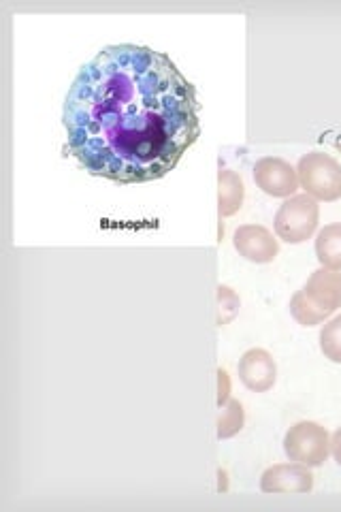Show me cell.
Listing matches in <instances>:
<instances>
[{
    "mask_svg": "<svg viewBox=\"0 0 341 512\" xmlns=\"http://www.w3.org/2000/svg\"><path fill=\"white\" fill-rule=\"evenodd\" d=\"M69 152L96 178H165L201 135L197 90L152 47L107 45L81 67L62 109Z\"/></svg>",
    "mask_w": 341,
    "mask_h": 512,
    "instance_id": "cell-1",
    "label": "cell"
},
{
    "mask_svg": "<svg viewBox=\"0 0 341 512\" xmlns=\"http://www.w3.org/2000/svg\"><path fill=\"white\" fill-rule=\"evenodd\" d=\"M299 184L316 201L333 203L341 199V165L331 154L310 152L297 163Z\"/></svg>",
    "mask_w": 341,
    "mask_h": 512,
    "instance_id": "cell-2",
    "label": "cell"
},
{
    "mask_svg": "<svg viewBox=\"0 0 341 512\" xmlns=\"http://www.w3.org/2000/svg\"><path fill=\"white\" fill-rule=\"evenodd\" d=\"M320 220V205L310 195L288 197L275 214V235L286 244H303L310 239Z\"/></svg>",
    "mask_w": 341,
    "mask_h": 512,
    "instance_id": "cell-3",
    "label": "cell"
},
{
    "mask_svg": "<svg viewBox=\"0 0 341 512\" xmlns=\"http://www.w3.org/2000/svg\"><path fill=\"white\" fill-rule=\"evenodd\" d=\"M284 453L290 461L303 463L307 468H320L331 455V436L327 427L314 421L292 425L284 436Z\"/></svg>",
    "mask_w": 341,
    "mask_h": 512,
    "instance_id": "cell-4",
    "label": "cell"
},
{
    "mask_svg": "<svg viewBox=\"0 0 341 512\" xmlns=\"http://www.w3.org/2000/svg\"><path fill=\"white\" fill-rule=\"evenodd\" d=\"M254 182L265 195L278 199L295 197L297 188H301L297 169L292 167L288 160L278 156H265L261 160H256Z\"/></svg>",
    "mask_w": 341,
    "mask_h": 512,
    "instance_id": "cell-5",
    "label": "cell"
},
{
    "mask_svg": "<svg viewBox=\"0 0 341 512\" xmlns=\"http://www.w3.org/2000/svg\"><path fill=\"white\" fill-rule=\"evenodd\" d=\"M301 291L305 301L312 306V310L322 320H327L341 308V271L320 267L307 278Z\"/></svg>",
    "mask_w": 341,
    "mask_h": 512,
    "instance_id": "cell-6",
    "label": "cell"
},
{
    "mask_svg": "<svg viewBox=\"0 0 341 512\" xmlns=\"http://www.w3.org/2000/svg\"><path fill=\"white\" fill-rule=\"evenodd\" d=\"M314 489V474L312 468L303 466V463L290 461V463H275L267 468L261 476V491L269 495L278 493H310Z\"/></svg>",
    "mask_w": 341,
    "mask_h": 512,
    "instance_id": "cell-7",
    "label": "cell"
},
{
    "mask_svg": "<svg viewBox=\"0 0 341 512\" xmlns=\"http://www.w3.org/2000/svg\"><path fill=\"white\" fill-rule=\"evenodd\" d=\"M233 246L239 256L258 265L275 261V256L280 252L278 239L261 224H243V227H239L233 235Z\"/></svg>",
    "mask_w": 341,
    "mask_h": 512,
    "instance_id": "cell-8",
    "label": "cell"
},
{
    "mask_svg": "<svg viewBox=\"0 0 341 512\" xmlns=\"http://www.w3.org/2000/svg\"><path fill=\"white\" fill-rule=\"evenodd\" d=\"M239 380L254 393H267L278 380V365L265 348H250L239 359Z\"/></svg>",
    "mask_w": 341,
    "mask_h": 512,
    "instance_id": "cell-9",
    "label": "cell"
},
{
    "mask_svg": "<svg viewBox=\"0 0 341 512\" xmlns=\"http://www.w3.org/2000/svg\"><path fill=\"white\" fill-rule=\"evenodd\" d=\"M246 197V186H243L241 175L233 169L218 171V212L220 216H235Z\"/></svg>",
    "mask_w": 341,
    "mask_h": 512,
    "instance_id": "cell-10",
    "label": "cell"
},
{
    "mask_svg": "<svg viewBox=\"0 0 341 512\" xmlns=\"http://www.w3.org/2000/svg\"><path fill=\"white\" fill-rule=\"evenodd\" d=\"M316 256L324 269L341 271V222L324 227L316 237Z\"/></svg>",
    "mask_w": 341,
    "mask_h": 512,
    "instance_id": "cell-11",
    "label": "cell"
},
{
    "mask_svg": "<svg viewBox=\"0 0 341 512\" xmlns=\"http://www.w3.org/2000/svg\"><path fill=\"white\" fill-rule=\"evenodd\" d=\"M243 423H246V412H243L241 402H237V399H229L224 406H220L218 438L229 440V438L237 436L243 429Z\"/></svg>",
    "mask_w": 341,
    "mask_h": 512,
    "instance_id": "cell-12",
    "label": "cell"
},
{
    "mask_svg": "<svg viewBox=\"0 0 341 512\" xmlns=\"http://www.w3.org/2000/svg\"><path fill=\"white\" fill-rule=\"evenodd\" d=\"M320 350L331 363L341 365V314L324 323L320 331Z\"/></svg>",
    "mask_w": 341,
    "mask_h": 512,
    "instance_id": "cell-13",
    "label": "cell"
},
{
    "mask_svg": "<svg viewBox=\"0 0 341 512\" xmlns=\"http://www.w3.org/2000/svg\"><path fill=\"white\" fill-rule=\"evenodd\" d=\"M239 312V297L231 286H218V325H229Z\"/></svg>",
    "mask_w": 341,
    "mask_h": 512,
    "instance_id": "cell-14",
    "label": "cell"
},
{
    "mask_svg": "<svg viewBox=\"0 0 341 512\" xmlns=\"http://www.w3.org/2000/svg\"><path fill=\"white\" fill-rule=\"evenodd\" d=\"M290 314L303 327H316V325L324 323V320L312 310L310 303L305 301L303 291H297L295 295H292V299H290Z\"/></svg>",
    "mask_w": 341,
    "mask_h": 512,
    "instance_id": "cell-15",
    "label": "cell"
},
{
    "mask_svg": "<svg viewBox=\"0 0 341 512\" xmlns=\"http://www.w3.org/2000/svg\"><path fill=\"white\" fill-rule=\"evenodd\" d=\"M231 399V378L226 370H218V406H224Z\"/></svg>",
    "mask_w": 341,
    "mask_h": 512,
    "instance_id": "cell-16",
    "label": "cell"
},
{
    "mask_svg": "<svg viewBox=\"0 0 341 512\" xmlns=\"http://www.w3.org/2000/svg\"><path fill=\"white\" fill-rule=\"evenodd\" d=\"M331 455L341 466V427L331 436Z\"/></svg>",
    "mask_w": 341,
    "mask_h": 512,
    "instance_id": "cell-17",
    "label": "cell"
}]
</instances>
